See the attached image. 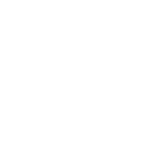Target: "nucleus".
Masks as SVG:
<instances>
[]
</instances>
